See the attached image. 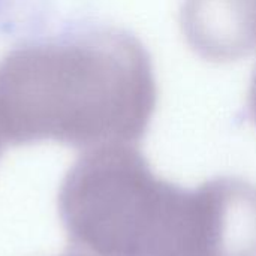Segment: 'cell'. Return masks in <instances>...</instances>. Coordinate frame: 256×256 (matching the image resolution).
<instances>
[{
    "label": "cell",
    "instance_id": "5",
    "mask_svg": "<svg viewBox=\"0 0 256 256\" xmlns=\"http://www.w3.org/2000/svg\"><path fill=\"white\" fill-rule=\"evenodd\" d=\"M249 106H250V112H252V117L256 123V72L255 76H254V81H252V86H250V93H249Z\"/></svg>",
    "mask_w": 256,
    "mask_h": 256
},
{
    "label": "cell",
    "instance_id": "4",
    "mask_svg": "<svg viewBox=\"0 0 256 256\" xmlns=\"http://www.w3.org/2000/svg\"><path fill=\"white\" fill-rule=\"evenodd\" d=\"M182 27L202 57L238 60L256 51V0H184Z\"/></svg>",
    "mask_w": 256,
    "mask_h": 256
},
{
    "label": "cell",
    "instance_id": "7",
    "mask_svg": "<svg viewBox=\"0 0 256 256\" xmlns=\"http://www.w3.org/2000/svg\"><path fill=\"white\" fill-rule=\"evenodd\" d=\"M63 256H84V255H81V254H76V252H72V250H69L66 255H63Z\"/></svg>",
    "mask_w": 256,
    "mask_h": 256
},
{
    "label": "cell",
    "instance_id": "1",
    "mask_svg": "<svg viewBox=\"0 0 256 256\" xmlns=\"http://www.w3.org/2000/svg\"><path fill=\"white\" fill-rule=\"evenodd\" d=\"M156 100L146 48L118 28L24 45L0 63V134L14 146H134Z\"/></svg>",
    "mask_w": 256,
    "mask_h": 256
},
{
    "label": "cell",
    "instance_id": "6",
    "mask_svg": "<svg viewBox=\"0 0 256 256\" xmlns=\"http://www.w3.org/2000/svg\"><path fill=\"white\" fill-rule=\"evenodd\" d=\"M3 146H4V140H3V136H2V134H0V156H2V153H3Z\"/></svg>",
    "mask_w": 256,
    "mask_h": 256
},
{
    "label": "cell",
    "instance_id": "3",
    "mask_svg": "<svg viewBox=\"0 0 256 256\" xmlns=\"http://www.w3.org/2000/svg\"><path fill=\"white\" fill-rule=\"evenodd\" d=\"M182 256H256V184L224 176L188 189Z\"/></svg>",
    "mask_w": 256,
    "mask_h": 256
},
{
    "label": "cell",
    "instance_id": "2",
    "mask_svg": "<svg viewBox=\"0 0 256 256\" xmlns=\"http://www.w3.org/2000/svg\"><path fill=\"white\" fill-rule=\"evenodd\" d=\"M186 195L132 144L87 150L64 176L58 216L84 256H182Z\"/></svg>",
    "mask_w": 256,
    "mask_h": 256
}]
</instances>
